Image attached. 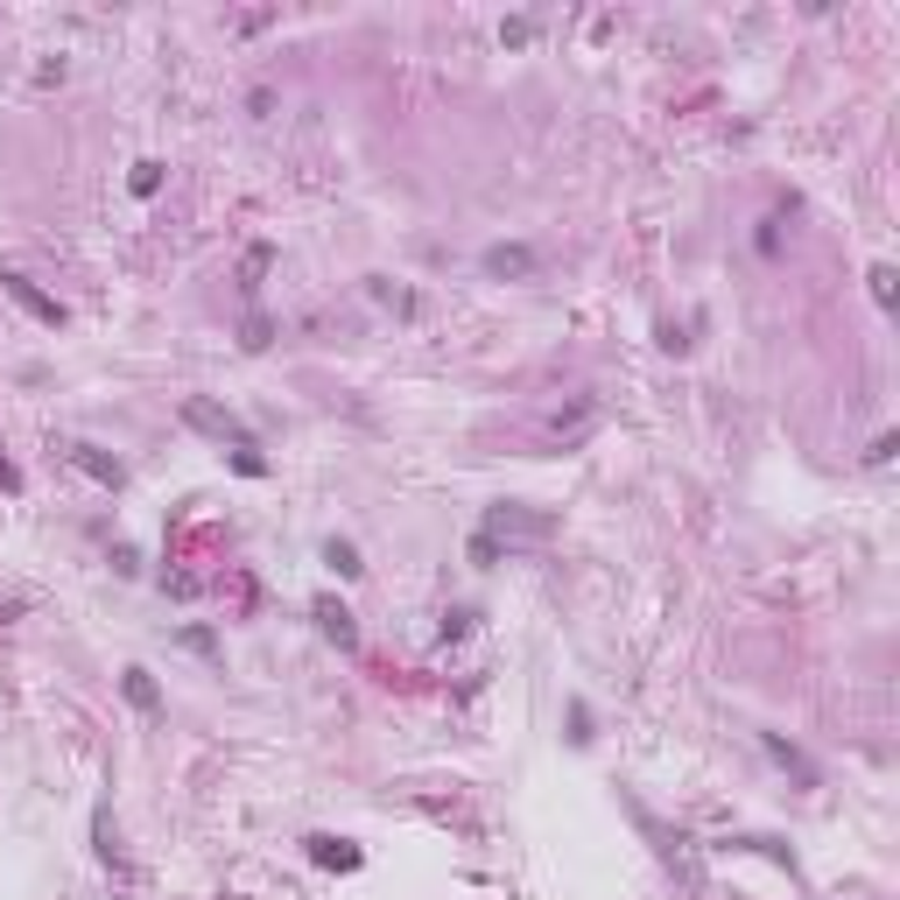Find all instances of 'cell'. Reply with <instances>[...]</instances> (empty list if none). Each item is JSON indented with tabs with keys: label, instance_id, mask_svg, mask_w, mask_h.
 Listing matches in <instances>:
<instances>
[{
	"label": "cell",
	"instance_id": "obj_1",
	"mask_svg": "<svg viewBox=\"0 0 900 900\" xmlns=\"http://www.w3.org/2000/svg\"><path fill=\"white\" fill-rule=\"evenodd\" d=\"M478 535H486L492 549H535V542H549V535H557V521H549V514H528V507H514V500H500V507H486Z\"/></svg>",
	"mask_w": 900,
	"mask_h": 900
},
{
	"label": "cell",
	"instance_id": "obj_2",
	"mask_svg": "<svg viewBox=\"0 0 900 900\" xmlns=\"http://www.w3.org/2000/svg\"><path fill=\"white\" fill-rule=\"evenodd\" d=\"M184 423L198 429V437H212V443H233V450H253V429L239 423L233 409H218V401H204V395H190L184 401Z\"/></svg>",
	"mask_w": 900,
	"mask_h": 900
},
{
	"label": "cell",
	"instance_id": "obj_3",
	"mask_svg": "<svg viewBox=\"0 0 900 900\" xmlns=\"http://www.w3.org/2000/svg\"><path fill=\"white\" fill-rule=\"evenodd\" d=\"M0 289H8V296H14V303H22V310H28V317H36V324H50V332H57V324H64V303H57V296H42V289H36V282H28V275H14V267H0Z\"/></svg>",
	"mask_w": 900,
	"mask_h": 900
},
{
	"label": "cell",
	"instance_id": "obj_4",
	"mask_svg": "<svg viewBox=\"0 0 900 900\" xmlns=\"http://www.w3.org/2000/svg\"><path fill=\"white\" fill-rule=\"evenodd\" d=\"M303 845H310V865H324V873H359V865H366V851H359L352 837L317 830V837H303Z\"/></svg>",
	"mask_w": 900,
	"mask_h": 900
},
{
	"label": "cell",
	"instance_id": "obj_5",
	"mask_svg": "<svg viewBox=\"0 0 900 900\" xmlns=\"http://www.w3.org/2000/svg\"><path fill=\"white\" fill-rule=\"evenodd\" d=\"M64 458L78 464L85 478H99V486H107V492H120V478H127V472H120V458H107V450H99V443H71Z\"/></svg>",
	"mask_w": 900,
	"mask_h": 900
},
{
	"label": "cell",
	"instance_id": "obj_6",
	"mask_svg": "<svg viewBox=\"0 0 900 900\" xmlns=\"http://www.w3.org/2000/svg\"><path fill=\"white\" fill-rule=\"evenodd\" d=\"M317 626H324V640H338L345 654L359 648V626H352V612H345L338 598H317Z\"/></svg>",
	"mask_w": 900,
	"mask_h": 900
},
{
	"label": "cell",
	"instance_id": "obj_7",
	"mask_svg": "<svg viewBox=\"0 0 900 900\" xmlns=\"http://www.w3.org/2000/svg\"><path fill=\"white\" fill-rule=\"evenodd\" d=\"M120 697H127L134 711H148V717L162 711V689H155V675H148V668H127V675H120Z\"/></svg>",
	"mask_w": 900,
	"mask_h": 900
},
{
	"label": "cell",
	"instance_id": "obj_8",
	"mask_svg": "<svg viewBox=\"0 0 900 900\" xmlns=\"http://www.w3.org/2000/svg\"><path fill=\"white\" fill-rule=\"evenodd\" d=\"M535 253L528 247H486V275H528Z\"/></svg>",
	"mask_w": 900,
	"mask_h": 900
},
{
	"label": "cell",
	"instance_id": "obj_9",
	"mask_svg": "<svg viewBox=\"0 0 900 900\" xmlns=\"http://www.w3.org/2000/svg\"><path fill=\"white\" fill-rule=\"evenodd\" d=\"M767 753H774V760H782V767L795 774V782H816V767H809V760H802V753H795V746H788V739H774V732H767Z\"/></svg>",
	"mask_w": 900,
	"mask_h": 900
},
{
	"label": "cell",
	"instance_id": "obj_10",
	"mask_svg": "<svg viewBox=\"0 0 900 900\" xmlns=\"http://www.w3.org/2000/svg\"><path fill=\"white\" fill-rule=\"evenodd\" d=\"M865 282H873V303H879V310H893V303H900V275H893L887 261H879V267H873V275H865Z\"/></svg>",
	"mask_w": 900,
	"mask_h": 900
},
{
	"label": "cell",
	"instance_id": "obj_11",
	"mask_svg": "<svg viewBox=\"0 0 900 900\" xmlns=\"http://www.w3.org/2000/svg\"><path fill=\"white\" fill-rule=\"evenodd\" d=\"M324 563H332L338 577H359V570H366V563H359V549H352V542H338V535L324 542Z\"/></svg>",
	"mask_w": 900,
	"mask_h": 900
},
{
	"label": "cell",
	"instance_id": "obj_12",
	"mask_svg": "<svg viewBox=\"0 0 900 900\" xmlns=\"http://www.w3.org/2000/svg\"><path fill=\"white\" fill-rule=\"evenodd\" d=\"M127 184H134V198H155V190H162V162H134Z\"/></svg>",
	"mask_w": 900,
	"mask_h": 900
},
{
	"label": "cell",
	"instance_id": "obj_13",
	"mask_svg": "<svg viewBox=\"0 0 900 900\" xmlns=\"http://www.w3.org/2000/svg\"><path fill=\"white\" fill-rule=\"evenodd\" d=\"M0 486H8V492H22V472H14L8 458H0Z\"/></svg>",
	"mask_w": 900,
	"mask_h": 900
}]
</instances>
